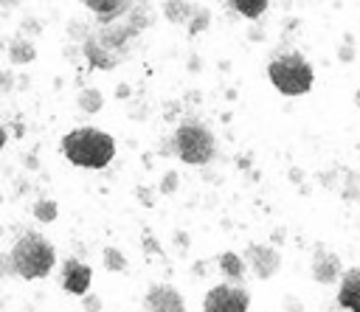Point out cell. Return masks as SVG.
Returning <instances> with one entry per match:
<instances>
[{
  "label": "cell",
  "mask_w": 360,
  "mask_h": 312,
  "mask_svg": "<svg viewBox=\"0 0 360 312\" xmlns=\"http://www.w3.org/2000/svg\"><path fill=\"white\" fill-rule=\"evenodd\" d=\"M152 20H155V14H152L149 3L146 0H135V6L124 17L107 22V25H96L82 39V53L90 62V67L115 70L129 56L132 42L152 25Z\"/></svg>",
  "instance_id": "6da1fadb"
},
{
  "label": "cell",
  "mask_w": 360,
  "mask_h": 312,
  "mask_svg": "<svg viewBox=\"0 0 360 312\" xmlns=\"http://www.w3.org/2000/svg\"><path fill=\"white\" fill-rule=\"evenodd\" d=\"M62 155L79 169H104L115 157V138L96 126H76L62 138Z\"/></svg>",
  "instance_id": "7a4b0ae2"
},
{
  "label": "cell",
  "mask_w": 360,
  "mask_h": 312,
  "mask_svg": "<svg viewBox=\"0 0 360 312\" xmlns=\"http://www.w3.org/2000/svg\"><path fill=\"white\" fill-rule=\"evenodd\" d=\"M11 261L14 275L34 281V278H45L51 275V270L56 267V247L51 245V239H45L39 230H25L17 236V242L11 245V250L6 253Z\"/></svg>",
  "instance_id": "3957f363"
},
{
  "label": "cell",
  "mask_w": 360,
  "mask_h": 312,
  "mask_svg": "<svg viewBox=\"0 0 360 312\" xmlns=\"http://www.w3.org/2000/svg\"><path fill=\"white\" fill-rule=\"evenodd\" d=\"M267 79H270V84H273L281 96H304V93L312 90L315 70H312V65L307 62L304 53L290 51V53H281V56L270 59V65H267Z\"/></svg>",
  "instance_id": "277c9868"
},
{
  "label": "cell",
  "mask_w": 360,
  "mask_h": 312,
  "mask_svg": "<svg viewBox=\"0 0 360 312\" xmlns=\"http://www.w3.org/2000/svg\"><path fill=\"white\" fill-rule=\"evenodd\" d=\"M169 152H174L188 166H205L217 155V138L205 124L183 121L169 141Z\"/></svg>",
  "instance_id": "5b68a950"
},
{
  "label": "cell",
  "mask_w": 360,
  "mask_h": 312,
  "mask_svg": "<svg viewBox=\"0 0 360 312\" xmlns=\"http://www.w3.org/2000/svg\"><path fill=\"white\" fill-rule=\"evenodd\" d=\"M250 292L242 284H214L202 298V312H248Z\"/></svg>",
  "instance_id": "8992f818"
},
{
  "label": "cell",
  "mask_w": 360,
  "mask_h": 312,
  "mask_svg": "<svg viewBox=\"0 0 360 312\" xmlns=\"http://www.w3.org/2000/svg\"><path fill=\"white\" fill-rule=\"evenodd\" d=\"M242 259H245V264L253 270V275L259 281L273 278L278 273V267H281V256H278V250L273 245H256V242H250L245 247V256Z\"/></svg>",
  "instance_id": "52a82bcc"
},
{
  "label": "cell",
  "mask_w": 360,
  "mask_h": 312,
  "mask_svg": "<svg viewBox=\"0 0 360 312\" xmlns=\"http://www.w3.org/2000/svg\"><path fill=\"white\" fill-rule=\"evenodd\" d=\"M90 281H93V270H90L84 261H79L76 256H70V259L62 261L59 284H62V290H65L68 295H79V298L87 295Z\"/></svg>",
  "instance_id": "ba28073f"
},
{
  "label": "cell",
  "mask_w": 360,
  "mask_h": 312,
  "mask_svg": "<svg viewBox=\"0 0 360 312\" xmlns=\"http://www.w3.org/2000/svg\"><path fill=\"white\" fill-rule=\"evenodd\" d=\"M143 312H186L183 295L172 284H152L143 295Z\"/></svg>",
  "instance_id": "9c48e42d"
},
{
  "label": "cell",
  "mask_w": 360,
  "mask_h": 312,
  "mask_svg": "<svg viewBox=\"0 0 360 312\" xmlns=\"http://www.w3.org/2000/svg\"><path fill=\"white\" fill-rule=\"evenodd\" d=\"M340 275H343V264H340L338 253L318 247L312 256V278L318 284H335V281H340Z\"/></svg>",
  "instance_id": "30bf717a"
},
{
  "label": "cell",
  "mask_w": 360,
  "mask_h": 312,
  "mask_svg": "<svg viewBox=\"0 0 360 312\" xmlns=\"http://www.w3.org/2000/svg\"><path fill=\"white\" fill-rule=\"evenodd\" d=\"M338 304L346 312H360V267H349L338 284Z\"/></svg>",
  "instance_id": "8fae6325"
},
{
  "label": "cell",
  "mask_w": 360,
  "mask_h": 312,
  "mask_svg": "<svg viewBox=\"0 0 360 312\" xmlns=\"http://www.w3.org/2000/svg\"><path fill=\"white\" fill-rule=\"evenodd\" d=\"M79 3L87 11H93V17H96L98 25H107V22L124 17L135 6V0H79Z\"/></svg>",
  "instance_id": "7c38bea8"
},
{
  "label": "cell",
  "mask_w": 360,
  "mask_h": 312,
  "mask_svg": "<svg viewBox=\"0 0 360 312\" xmlns=\"http://www.w3.org/2000/svg\"><path fill=\"white\" fill-rule=\"evenodd\" d=\"M217 267L231 284H242V278H245V259L242 256H236L233 250H225L217 256Z\"/></svg>",
  "instance_id": "4fadbf2b"
},
{
  "label": "cell",
  "mask_w": 360,
  "mask_h": 312,
  "mask_svg": "<svg viewBox=\"0 0 360 312\" xmlns=\"http://www.w3.org/2000/svg\"><path fill=\"white\" fill-rule=\"evenodd\" d=\"M34 56H37V48H34L31 39H25V37H14L11 39V45H8L11 65H28V62H34Z\"/></svg>",
  "instance_id": "5bb4252c"
},
{
  "label": "cell",
  "mask_w": 360,
  "mask_h": 312,
  "mask_svg": "<svg viewBox=\"0 0 360 312\" xmlns=\"http://www.w3.org/2000/svg\"><path fill=\"white\" fill-rule=\"evenodd\" d=\"M163 11H166L169 22H174V25H186V22L194 17L197 6H191L188 0H166V3H163Z\"/></svg>",
  "instance_id": "9a60e30c"
},
{
  "label": "cell",
  "mask_w": 360,
  "mask_h": 312,
  "mask_svg": "<svg viewBox=\"0 0 360 312\" xmlns=\"http://www.w3.org/2000/svg\"><path fill=\"white\" fill-rule=\"evenodd\" d=\"M228 6H231L236 14L248 17V20H259V17L267 11L270 0H228Z\"/></svg>",
  "instance_id": "2e32d148"
},
{
  "label": "cell",
  "mask_w": 360,
  "mask_h": 312,
  "mask_svg": "<svg viewBox=\"0 0 360 312\" xmlns=\"http://www.w3.org/2000/svg\"><path fill=\"white\" fill-rule=\"evenodd\" d=\"M101 261H104V270H110V273H127V267H129L124 253L118 247H112V245H107L101 250Z\"/></svg>",
  "instance_id": "e0dca14e"
},
{
  "label": "cell",
  "mask_w": 360,
  "mask_h": 312,
  "mask_svg": "<svg viewBox=\"0 0 360 312\" xmlns=\"http://www.w3.org/2000/svg\"><path fill=\"white\" fill-rule=\"evenodd\" d=\"M76 101H79V110H82V112H90V115H93V112H98V110H101V104H104V98H101V93H98L96 87H84V90L79 93V98H76Z\"/></svg>",
  "instance_id": "ac0fdd59"
},
{
  "label": "cell",
  "mask_w": 360,
  "mask_h": 312,
  "mask_svg": "<svg viewBox=\"0 0 360 312\" xmlns=\"http://www.w3.org/2000/svg\"><path fill=\"white\" fill-rule=\"evenodd\" d=\"M34 216L39 222H53L56 219V202L53 200H39L34 202Z\"/></svg>",
  "instance_id": "d6986e66"
},
{
  "label": "cell",
  "mask_w": 360,
  "mask_h": 312,
  "mask_svg": "<svg viewBox=\"0 0 360 312\" xmlns=\"http://www.w3.org/2000/svg\"><path fill=\"white\" fill-rule=\"evenodd\" d=\"M194 14H197V17H191V22H188V34H200V31L208 25V11H205V8H197Z\"/></svg>",
  "instance_id": "ffe728a7"
},
{
  "label": "cell",
  "mask_w": 360,
  "mask_h": 312,
  "mask_svg": "<svg viewBox=\"0 0 360 312\" xmlns=\"http://www.w3.org/2000/svg\"><path fill=\"white\" fill-rule=\"evenodd\" d=\"M174 188H177V174H174V171H169V174L163 177V183H160V191H163V194H169V191H174Z\"/></svg>",
  "instance_id": "44dd1931"
},
{
  "label": "cell",
  "mask_w": 360,
  "mask_h": 312,
  "mask_svg": "<svg viewBox=\"0 0 360 312\" xmlns=\"http://www.w3.org/2000/svg\"><path fill=\"white\" fill-rule=\"evenodd\" d=\"M82 301H84V309H87V312H98V309H101V301H98L96 295H90V292L82 295Z\"/></svg>",
  "instance_id": "7402d4cb"
},
{
  "label": "cell",
  "mask_w": 360,
  "mask_h": 312,
  "mask_svg": "<svg viewBox=\"0 0 360 312\" xmlns=\"http://www.w3.org/2000/svg\"><path fill=\"white\" fill-rule=\"evenodd\" d=\"M11 84H14V76H11V73H0V90H3V93H8V90H11Z\"/></svg>",
  "instance_id": "603a6c76"
},
{
  "label": "cell",
  "mask_w": 360,
  "mask_h": 312,
  "mask_svg": "<svg viewBox=\"0 0 360 312\" xmlns=\"http://www.w3.org/2000/svg\"><path fill=\"white\" fill-rule=\"evenodd\" d=\"M6 141H8V132H6V126H3V124H0V149H3V146H6Z\"/></svg>",
  "instance_id": "cb8c5ba5"
},
{
  "label": "cell",
  "mask_w": 360,
  "mask_h": 312,
  "mask_svg": "<svg viewBox=\"0 0 360 312\" xmlns=\"http://www.w3.org/2000/svg\"><path fill=\"white\" fill-rule=\"evenodd\" d=\"M3 6H17V0H3Z\"/></svg>",
  "instance_id": "d4e9b609"
}]
</instances>
